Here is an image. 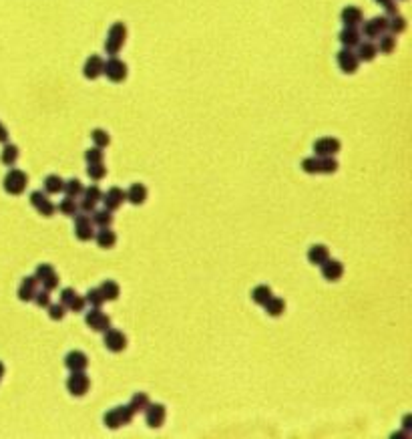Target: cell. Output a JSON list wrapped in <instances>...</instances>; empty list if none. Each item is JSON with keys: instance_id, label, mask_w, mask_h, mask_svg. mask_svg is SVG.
Returning <instances> with one entry per match:
<instances>
[{"instance_id": "60d3db41", "label": "cell", "mask_w": 412, "mask_h": 439, "mask_svg": "<svg viewBox=\"0 0 412 439\" xmlns=\"http://www.w3.org/2000/svg\"><path fill=\"white\" fill-rule=\"evenodd\" d=\"M85 161H87V164H103V161H105V151H103L101 147H96V145L89 147V149L85 151Z\"/></svg>"}, {"instance_id": "5bb4252c", "label": "cell", "mask_w": 412, "mask_h": 439, "mask_svg": "<svg viewBox=\"0 0 412 439\" xmlns=\"http://www.w3.org/2000/svg\"><path fill=\"white\" fill-rule=\"evenodd\" d=\"M342 149L340 139L336 137H320L314 141V155L316 157H328V155H336Z\"/></svg>"}, {"instance_id": "f5cc1de1", "label": "cell", "mask_w": 412, "mask_h": 439, "mask_svg": "<svg viewBox=\"0 0 412 439\" xmlns=\"http://www.w3.org/2000/svg\"><path fill=\"white\" fill-rule=\"evenodd\" d=\"M8 141V129L0 123V143H6Z\"/></svg>"}, {"instance_id": "83f0119b", "label": "cell", "mask_w": 412, "mask_h": 439, "mask_svg": "<svg viewBox=\"0 0 412 439\" xmlns=\"http://www.w3.org/2000/svg\"><path fill=\"white\" fill-rule=\"evenodd\" d=\"M18 147L14 145V143H4V147H2V153H0V161L4 164V166H8V168H12L14 164H16V159H18Z\"/></svg>"}, {"instance_id": "c3c4849f", "label": "cell", "mask_w": 412, "mask_h": 439, "mask_svg": "<svg viewBox=\"0 0 412 439\" xmlns=\"http://www.w3.org/2000/svg\"><path fill=\"white\" fill-rule=\"evenodd\" d=\"M75 294H77L75 288H63V290H61V303H63L64 306H68V303L75 298Z\"/></svg>"}, {"instance_id": "ba28073f", "label": "cell", "mask_w": 412, "mask_h": 439, "mask_svg": "<svg viewBox=\"0 0 412 439\" xmlns=\"http://www.w3.org/2000/svg\"><path fill=\"white\" fill-rule=\"evenodd\" d=\"M34 278L49 292H53L55 288H59V274H57L53 264H38L36 270H34Z\"/></svg>"}, {"instance_id": "6da1fadb", "label": "cell", "mask_w": 412, "mask_h": 439, "mask_svg": "<svg viewBox=\"0 0 412 439\" xmlns=\"http://www.w3.org/2000/svg\"><path fill=\"white\" fill-rule=\"evenodd\" d=\"M127 42V27L125 22H113L109 33H107V38H105V53L109 57H117L121 53V49L125 47Z\"/></svg>"}, {"instance_id": "30bf717a", "label": "cell", "mask_w": 412, "mask_h": 439, "mask_svg": "<svg viewBox=\"0 0 412 439\" xmlns=\"http://www.w3.org/2000/svg\"><path fill=\"white\" fill-rule=\"evenodd\" d=\"M103 335H105L103 337V344H105L107 351H111V353L117 355V353H123L127 349V337H125L123 331H119V329H107Z\"/></svg>"}, {"instance_id": "f6af8a7d", "label": "cell", "mask_w": 412, "mask_h": 439, "mask_svg": "<svg viewBox=\"0 0 412 439\" xmlns=\"http://www.w3.org/2000/svg\"><path fill=\"white\" fill-rule=\"evenodd\" d=\"M32 301H34V304H36L38 308H46V306L51 304V292L44 290V288H42V290H36V294H34Z\"/></svg>"}, {"instance_id": "484cf974", "label": "cell", "mask_w": 412, "mask_h": 439, "mask_svg": "<svg viewBox=\"0 0 412 439\" xmlns=\"http://www.w3.org/2000/svg\"><path fill=\"white\" fill-rule=\"evenodd\" d=\"M63 186H64V179L61 175H57V173H51V175L44 177V192H46L49 196L63 194Z\"/></svg>"}, {"instance_id": "4fadbf2b", "label": "cell", "mask_w": 412, "mask_h": 439, "mask_svg": "<svg viewBox=\"0 0 412 439\" xmlns=\"http://www.w3.org/2000/svg\"><path fill=\"white\" fill-rule=\"evenodd\" d=\"M165 419H167V407L163 405V403H149V407L145 409V423H147V427L159 429V427H163Z\"/></svg>"}, {"instance_id": "db71d44e", "label": "cell", "mask_w": 412, "mask_h": 439, "mask_svg": "<svg viewBox=\"0 0 412 439\" xmlns=\"http://www.w3.org/2000/svg\"><path fill=\"white\" fill-rule=\"evenodd\" d=\"M374 2H376V4H380L382 8H386L388 4H392V2H396V0H374Z\"/></svg>"}, {"instance_id": "8d00e7d4", "label": "cell", "mask_w": 412, "mask_h": 439, "mask_svg": "<svg viewBox=\"0 0 412 439\" xmlns=\"http://www.w3.org/2000/svg\"><path fill=\"white\" fill-rule=\"evenodd\" d=\"M85 301H87V304H91L93 308H101L103 304L107 303L99 286H96V288H89V290H87V294H85Z\"/></svg>"}, {"instance_id": "ee69618b", "label": "cell", "mask_w": 412, "mask_h": 439, "mask_svg": "<svg viewBox=\"0 0 412 439\" xmlns=\"http://www.w3.org/2000/svg\"><path fill=\"white\" fill-rule=\"evenodd\" d=\"M302 169H304L306 173H310V175H316V173H320V157H316V155H312V157H306V159L302 161Z\"/></svg>"}, {"instance_id": "44dd1931", "label": "cell", "mask_w": 412, "mask_h": 439, "mask_svg": "<svg viewBox=\"0 0 412 439\" xmlns=\"http://www.w3.org/2000/svg\"><path fill=\"white\" fill-rule=\"evenodd\" d=\"M36 290H38V280L34 278V274L27 276V278H22V282L18 286V298L22 303H31L34 298V294H36Z\"/></svg>"}, {"instance_id": "b9f144b4", "label": "cell", "mask_w": 412, "mask_h": 439, "mask_svg": "<svg viewBox=\"0 0 412 439\" xmlns=\"http://www.w3.org/2000/svg\"><path fill=\"white\" fill-rule=\"evenodd\" d=\"M46 310H49V316H51V320H63L64 314H66V306L63 303H51L46 306Z\"/></svg>"}, {"instance_id": "d4e9b609", "label": "cell", "mask_w": 412, "mask_h": 439, "mask_svg": "<svg viewBox=\"0 0 412 439\" xmlns=\"http://www.w3.org/2000/svg\"><path fill=\"white\" fill-rule=\"evenodd\" d=\"M125 194H127V202L133 203V205H143L145 200H147V188L143 183H139V181L131 183Z\"/></svg>"}, {"instance_id": "ffe728a7", "label": "cell", "mask_w": 412, "mask_h": 439, "mask_svg": "<svg viewBox=\"0 0 412 439\" xmlns=\"http://www.w3.org/2000/svg\"><path fill=\"white\" fill-rule=\"evenodd\" d=\"M340 20L344 27H360L364 20V12L358 6H344L340 12Z\"/></svg>"}, {"instance_id": "52a82bcc", "label": "cell", "mask_w": 412, "mask_h": 439, "mask_svg": "<svg viewBox=\"0 0 412 439\" xmlns=\"http://www.w3.org/2000/svg\"><path fill=\"white\" fill-rule=\"evenodd\" d=\"M72 218H75V236H77V240L89 242V240L95 238V224H93L89 214L77 212Z\"/></svg>"}, {"instance_id": "cb8c5ba5", "label": "cell", "mask_w": 412, "mask_h": 439, "mask_svg": "<svg viewBox=\"0 0 412 439\" xmlns=\"http://www.w3.org/2000/svg\"><path fill=\"white\" fill-rule=\"evenodd\" d=\"M330 258V250L326 244H312L308 248V262L314 266H322Z\"/></svg>"}, {"instance_id": "f907efd6", "label": "cell", "mask_w": 412, "mask_h": 439, "mask_svg": "<svg viewBox=\"0 0 412 439\" xmlns=\"http://www.w3.org/2000/svg\"><path fill=\"white\" fill-rule=\"evenodd\" d=\"M384 10H386V16H394V14H398V6H396V2L388 4Z\"/></svg>"}, {"instance_id": "d590c367", "label": "cell", "mask_w": 412, "mask_h": 439, "mask_svg": "<svg viewBox=\"0 0 412 439\" xmlns=\"http://www.w3.org/2000/svg\"><path fill=\"white\" fill-rule=\"evenodd\" d=\"M151 403V399H149V395L147 393H135L133 397H131V401H129V407L135 411V413H139V411H145L147 407Z\"/></svg>"}, {"instance_id": "e575fe53", "label": "cell", "mask_w": 412, "mask_h": 439, "mask_svg": "<svg viewBox=\"0 0 412 439\" xmlns=\"http://www.w3.org/2000/svg\"><path fill=\"white\" fill-rule=\"evenodd\" d=\"M57 210H59L63 216L72 218V216L79 212V203H77V200H75V198H68V196H64L63 200L59 202V205H57Z\"/></svg>"}, {"instance_id": "bcb514c9", "label": "cell", "mask_w": 412, "mask_h": 439, "mask_svg": "<svg viewBox=\"0 0 412 439\" xmlns=\"http://www.w3.org/2000/svg\"><path fill=\"white\" fill-rule=\"evenodd\" d=\"M85 306H87L85 296H81V294H75V298L68 303L66 310H70V312H83V310H85Z\"/></svg>"}, {"instance_id": "9a60e30c", "label": "cell", "mask_w": 412, "mask_h": 439, "mask_svg": "<svg viewBox=\"0 0 412 439\" xmlns=\"http://www.w3.org/2000/svg\"><path fill=\"white\" fill-rule=\"evenodd\" d=\"M101 202L105 203V207H107L109 212H117V210L123 205V202H127V194H125V190L113 186V188H109V190L103 194V200H101Z\"/></svg>"}, {"instance_id": "f546056e", "label": "cell", "mask_w": 412, "mask_h": 439, "mask_svg": "<svg viewBox=\"0 0 412 439\" xmlns=\"http://www.w3.org/2000/svg\"><path fill=\"white\" fill-rule=\"evenodd\" d=\"M263 308H265V312H268L270 316L278 318V316H282L285 312V301L284 298H280V296H272L268 303L263 304Z\"/></svg>"}, {"instance_id": "836d02e7", "label": "cell", "mask_w": 412, "mask_h": 439, "mask_svg": "<svg viewBox=\"0 0 412 439\" xmlns=\"http://www.w3.org/2000/svg\"><path fill=\"white\" fill-rule=\"evenodd\" d=\"M83 183H81V179H77V177H72V179H66L63 186V194L64 196H68V198H81L83 196Z\"/></svg>"}, {"instance_id": "8992f818", "label": "cell", "mask_w": 412, "mask_h": 439, "mask_svg": "<svg viewBox=\"0 0 412 439\" xmlns=\"http://www.w3.org/2000/svg\"><path fill=\"white\" fill-rule=\"evenodd\" d=\"M384 33H388V16L386 14L374 16L370 20H362V25H360V34L368 40H376Z\"/></svg>"}, {"instance_id": "ab89813d", "label": "cell", "mask_w": 412, "mask_h": 439, "mask_svg": "<svg viewBox=\"0 0 412 439\" xmlns=\"http://www.w3.org/2000/svg\"><path fill=\"white\" fill-rule=\"evenodd\" d=\"M87 175H89L93 181H101V179L107 175L105 161H103V164H87Z\"/></svg>"}, {"instance_id": "f1b7e54d", "label": "cell", "mask_w": 412, "mask_h": 439, "mask_svg": "<svg viewBox=\"0 0 412 439\" xmlns=\"http://www.w3.org/2000/svg\"><path fill=\"white\" fill-rule=\"evenodd\" d=\"M376 40H378V42H376L378 53H382V55H390V53H394V49H396V36H394V34L384 33V34H380Z\"/></svg>"}, {"instance_id": "4dcf8cb0", "label": "cell", "mask_w": 412, "mask_h": 439, "mask_svg": "<svg viewBox=\"0 0 412 439\" xmlns=\"http://www.w3.org/2000/svg\"><path fill=\"white\" fill-rule=\"evenodd\" d=\"M272 296H274V292H272V288H270L268 284H257L254 290H252V301H254L257 306H263Z\"/></svg>"}, {"instance_id": "d6a6232c", "label": "cell", "mask_w": 412, "mask_h": 439, "mask_svg": "<svg viewBox=\"0 0 412 439\" xmlns=\"http://www.w3.org/2000/svg\"><path fill=\"white\" fill-rule=\"evenodd\" d=\"M406 27H408V22H406V18L398 12V14H394V16H388V33L390 34H402L406 31Z\"/></svg>"}, {"instance_id": "7402d4cb", "label": "cell", "mask_w": 412, "mask_h": 439, "mask_svg": "<svg viewBox=\"0 0 412 439\" xmlns=\"http://www.w3.org/2000/svg\"><path fill=\"white\" fill-rule=\"evenodd\" d=\"M93 240L96 242L99 248L111 250V248L117 244V234L113 232L111 226H107V228H99V230H95V238H93Z\"/></svg>"}, {"instance_id": "277c9868", "label": "cell", "mask_w": 412, "mask_h": 439, "mask_svg": "<svg viewBox=\"0 0 412 439\" xmlns=\"http://www.w3.org/2000/svg\"><path fill=\"white\" fill-rule=\"evenodd\" d=\"M91 389V379L85 371H70L66 377V391L72 397H83Z\"/></svg>"}, {"instance_id": "11a10c76", "label": "cell", "mask_w": 412, "mask_h": 439, "mask_svg": "<svg viewBox=\"0 0 412 439\" xmlns=\"http://www.w3.org/2000/svg\"><path fill=\"white\" fill-rule=\"evenodd\" d=\"M4 371H6V369H4V363L0 361V381H2V377H4Z\"/></svg>"}, {"instance_id": "74e56055", "label": "cell", "mask_w": 412, "mask_h": 439, "mask_svg": "<svg viewBox=\"0 0 412 439\" xmlns=\"http://www.w3.org/2000/svg\"><path fill=\"white\" fill-rule=\"evenodd\" d=\"M91 139H93V143H95L96 147H101V149H105V147L111 145V135L105 129H101V127H96V129L91 131Z\"/></svg>"}, {"instance_id": "9c48e42d", "label": "cell", "mask_w": 412, "mask_h": 439, "mask_svg": "<svg viewBox=\"0 0 412 439\" xmlns=\"http://www.w3.org/2000/svg\"><path fill=\"white\" fill-rule=\"evenodd\" d=\"M85 325L95 333H105L107 329H111V316L105 314L101 308L91 306V310L85 312Z\"/></svg>"}, {"instance_id": "681fc988", "label": "cell", "mask_w": 412, "mask_h": 439, "mask_svg": "<svg viewBox=\"0 0 412 439\" xmlns=\"http://www.w3.org/2000/svg\"><path fill=\"white\" fill-rule=\"evenodd\" d=\"M412 415L408 413V415H404L402 417V429H406V431H412Z\"/></svg>"}, {"instance_id": "f35d334b", "label": "cell", "mask_w": 412, "mask_h": 439, "mask_svg": "<svg viewBox=\"0 0 412 439\" xmlns=\"http://www.w3.org/2000/svg\"><path fill=\"white\" fill-rule=\"evenodd\" d=\"M338 171V161L334 155H328V157H320V173H326V175H332Z\"/></svg>"}, {"instance_id": "2e32d148", "label": "cell", "mask_w": 412, "mask_h": 439, "mask_svg": "<svg viewBox=\"0 0 412 439\" xmlns=\"http://www.w3.org/2000/svg\"><path fill=\"white\" fill-rule=\"evenodd\" d=\"M320 268H322V276L328 282H338L344 276V264L340 260H334V258H328Z\"/></svg>"}, {"instance_id": "e0dca14e", "label": "cell", "mask_w": 412, "mask_h": 439, "mask_svg": "<svg viewBox=\"0 0 412 439\" xmlns=\"http://www.w3.org/2000/svg\"><path fill=\"white\" fill-rule=\"evenodd\" d=\"M64 367L68 371H87L89 367V357L83 351H70L64 357Z\"/></svg>"}, {"instance_id": "7dc6e473", "label": "cell", "mask_w": 412, "mask_h": 439, "mask_svg": "<svg viewBox=\"0 0 412 439\" xmlns=\"http://www.w3.org/2000/svg\"><path fill=\"white\" fill-rule=\"evenodd\" d=\"M95 210H96V203L89 202V200H85V198H83V202L79 203V212H83V214H89V216H91Z\"/></svg>"}, {"instance_id": "d6986e66", "label": "cell", "mask_w": 412, "mask_h": 439, "mask_svg": "<svg viewBox=\"0 0 412 439\" xmlns=\"http://www.w3.org/2000/svg\"><path fill=\"white\" fill-rule=\"evenodd\" d=\"M354 53H356L360 63H370L376 59L378 49H376V42H372V40H360L358 47L354 49Z\"/></svg>"}, {"instance_id": "1f68e13d", "label": "cell", "mask_w": 412, "mask_h": 439, "mask_svg": "<svg viewBox=\"0 0 412 439\" xmlns=\"http://www.w3.org/2000/svg\"><path fill=\"white\" fill-rule=\"evenodd\" d=\"M91 220H93V224H95L96 228H107V226L113 224V212H109L107 207L95 210V212L91 214Z\"/></svg>"}, {"instance_id": "7c38bea8", "label": "cell", "mask_w": 412, "mask_h": 439, "mask_svg": "<svg viewBox=\"0 0 412 439\" xmlns=\"http://www.w3.org/2000/svg\"><path fill=\"white\" fill-rule=\"evenodd\" d=\"M336 63H338V67H340V71H342L344 75H354V73L358 71V67H360V61H358L354 49H346V47H342V49L338 51Z\"/></svg>"}, {"instance_id": "603a6c76", "label": "cell", "mask_w": 412, "mask_h": 439, "mask_svg": "<svg viewBox=\"0 0 412 439\" xmlns=\"http://www.w3.org/2000/svg\"><path fill=\"white\" fill-rule=\"evenodd\" d=\"M338 40H340V44L346 47V49H356L358 42L362 40L360 29H358V27H344V29L340 31V34H338Z\"/></svg>"}, {"instance_id": "4316f807", "label": "cell", "mask_w": 412, "mask_h": 439, "mask_svg": "<svg viewBox=\"0 0 412 439\" xmlns=\"http://www.w3.org/2000/svg\"><path fill=\"white\" fill-rule=\"evenodd\" d=\"M99 288H101V292H103V296H105V301H107V303L117 301V298H119V294H121V286H119L115 280H103Z\"/></svg>"}, {"instance_id": "816d5d0a", "label": "cell", "mask_w": 412, "mask_h": 439, "mask_svg": "<svg viewBox=\"0 0 412 439\" xmlns=\"http://www.w3.org/2000/svg\"><path fill=\"white\" fill-rule=\"evenodd\" d=\"M410 437V431H396V433H392V439H408Z\"/></svg>"}, {"instance_id": "7bdbcfd3", "label": "cell", "mask_w": 412, "mask_h": 439, "mask_svg": "<svg viewBox=\"0 0 412 439\" xmlns=\"http://www.w3.org/2000/svg\"><path fill=\"white\" fill-rule=\"evenodd\" d=\"M81 198H85V200H89V202L99 203L103 200V190H101L99 186H89V188L83 190V196H81Z\"/></svg>"}, {"instance_id": "3957f363", "label": "cell", "mask_w": 412, "mask_h": 439, "mask_svg": "<svg viewBox=\"0 0 412 439\" xmlns=\"http://www.w3.org/2000/svg\"><path fill=\"white\" fill-rule=\"evenodd\" d=\"M29 186V175L22 171V169H10L6 175H4V181H2V188L6 194L10 196H20L25 194Z\"/></svg>"}, {"instance_id": "7a4b0ae2", "label": "cell", "mask_w": 412, "mask_h": 439, "mask_svg": "<svg viewBox=\"0 0 412 439\" xmlns=\"http://www.w3.org/2000/svg\"><path fill=\"white\" fill-rule=\"evenodd\" d=\"M133 419H135V411L129 405H117L103 415V423L109 429H119L123 425H129Z\"/></svg>"}, {"instance_id": "8fae6325", "label": "cell", "mask_w": 412, "mask_h": 439, "mask_svg": "<svg viewBox=\"0 0 412 439\" xmlns=\"http://www.w3.org/2000/svg\"><path fill=\"white\" fill-rule=\"evenodd\" d=\"M31 205L42 216V218H53L55 212H57V203L53 200H49V194H42V192H32L31 194Z\"/></svg>"}, {"instance_id": "ac0fdd59", "label": "cell", "mask_w": 412, "mask_h": 439, "mask_svg": "<svg viewBox=\"0 0 412 439\" xmlns=\"http://www.w3.org/2000/svg\"><path fill=\"white\" fill-rule=\"evenodd\" d=\"M103 65H105L103 57H99V55H91V57L85 61V65H83V75H85V79H89V81H96V79L103 75Z\"/></svg>"}, {"instance_id": "5b68a950", "label": "cell", "mask_w": 412, "mask_h": 439, "mask_svg": "<svg viewBox=\"0 0 412 439\" xmlns=\"http://www.w3.org/2000/svg\"><path fill=\"white\" fill-rule=\"evenodd\" d=\"M103 75L111 81V83H123L129 75V67L125 61H121L119 57H111L105 61L103 65Z\"/></svg>"}]
</instances>
